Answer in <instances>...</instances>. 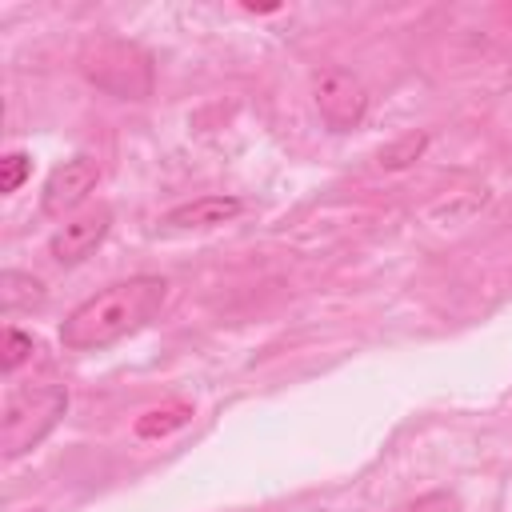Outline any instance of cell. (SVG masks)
<instances>
[{"label": "cell", "mask_w": 512, "mask_h": 512, "mask_svg": "<svg viewBox=\"0 0 512 512\" xmlns=\"http://www.w3.org/2000/svg\"><path fill=\"white\" fill-rule=\"evenodd\" d=\"M44 292H40V280L36 276H28V272H16V268H8L4 276H0V304L12 312V308H28V304H36Z\"/></svg>", "instance_id": "obj_8"}, {"label": "cell", "mask_w": 512, "mask_h": 512, "mask_svg": "<svg viewBox=\"0 0 512 512\" xmlns=\"http://www.w3.org/2000/svg\"><path fill=\"white\" fill-rule=\"evenodd\" d=\"M424 148H428V136L424 132H412V136H404L396 144H384L376 160H380V168H408Z\"/></svg>", "instance_id": "obj_9"}, {"label": "cell", "mask_w": 512, "mask_h": 512, "mask_svg": "<svg viewBox=\"0 0 512 512\" xmlns=\"http://www.w3.org/2000/svg\"><path fill=\"white\" fill-rule=\"evenodd\" d=\"M132 68H136V72H148V60H144L136 48H128V44H100V48L84 60V72H88L100 88H112V84H116L120 96H144V92L132 84Z\"/></svg>", "instance_id": "obj_6"}, {"label": "cell", "mask_w": 512, "mask_h": 512, "mask_svg": "<svg viewBox=\"0 0 512 512\" xmlns=\"http://www.w3.org/2000/svg\"><path fill=\"white\" fill-rule=\"evenodd\" d=\"M28 168H32V160L24 152H8L0 160V192H16L24 184V176H28Z\"/></svg>", "instance_id": "obj_12"}, {"label": "cell", "mask_w": 512, "mask_h": 512, "mask_svg": "<svg viewBox=\"0 0 512 512\" xmlns=\"http://www.w3.org/2000/svg\"><path fill=\"white\" fill-rule=\"evenodd\" d=\"M312 100H316V108H320V116H324V124L332 132L356 128L364 120V112H368L364 84L344 68H320L312 76Z\"/></svg>", "instance_id": "obj_3"}, {"label": "cell", "mask_w": 512, "mask_h": 512, "mask_svg": "<svg viewBox=\"0 0 512 512\" xmlns=\"http://www.w3.org/2000/svg\"><path fill=\"white\" fill-rule=\"evenodd\" d=\"M108 224H112V208H88L84 216H76V220H68L60 232H52V240H48V256L56 260V264H76V260H84L104 236H108Z\"/></svg>", "instance_id": "obj_5"}, {"label": "cell", "mask_w": 512, "mask_h": 512, "mask_svg": "<svg viewBox=\"0 0 512 512\" xmlns=\"http://www.w3.org/2000/svg\"><path fill=\"white\" fill-rule=\"evenodd\" d=\"M32 352H36V340H32L28 332H20V328H4V372H8V376H12Z\"/></svg>", "instance_id": "obj_11"}, {"label": "cell", "mask_w": 512, "mask_h": 512, "mask_svg": "<svg viewBox=\"0 0 512 512\" xmlns=\"http://www.w3.org/2000/svg\"><path fill=\"white\" fill-rule=\"evenodd\" d=\"M96 180H100V164L92 156H72L64 164H56L52 176L44 180V192H40L44 216H64L76 204H84V196L96 188Z\"/></svg>", "instance_id": "obj_4"}, {"label": "cell", "mask_w": 512, "mask_h": 512, "mask_svg": "<svg viewBox=\"0 0 512 512\" xmlns=\"http://www.w3.org/2000/svg\"><path fill=\"white\" fill-rule=\"evenodd\" d=\"M64 408H68V392H64V384H52V380L12 392L8 404H4V420H0V452H4V460H16L28 448H36L56 428Z\"/></svg>", "instance_id": "obj_2"}, {"label": "cell", "mask_w": 512, "mask_h": 512, "mask_svg": "<svg viewBox=\"0 0 512 512\" xmlns=\"http://www.w3.org/2000/svg\"><path fill=\"white\" fill-rule=\"evenodd\" d=\"M164 296V276H128L120 284H108L68 312V320L60 324V344L68 352H100L144 328L164 308Z\"/></svg>", "instance_id": "obj_1"}, {"label": "cell", "mask_w": 512, "mask_h": 512, "mask_svg": "<svg viewBox=\"0 0 512 512\" xmlns=\"http://www.w3.org/2000/svg\"><path fill=\"white\" fill-rule=\"evenodd\" d=\"M240 200L236 196H200L192 204H180L172 208L164 220H160V232H192V228H220L228 220L240 216Z\"/></svg>", "instance_id": "obj_7"}, {"label": "cell", "mask_w": 512, "mask_h": 512, "mask_svg": "<svg viewBox=\"0 0 512 512\" xmlns=\"http://www.w3.org/2000/svg\"><path fill=\"white\" fill-rule=\"evenodd\" d=\"M188 420V404H168V408H156L148 416L136 420V432L140 436H164L168 428H180Z\"/></svg>", "instance_id": "obj_10"}]
</instances>
